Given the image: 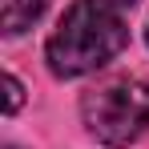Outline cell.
<instances>
[{
    "label": "cell",
    "instance_id": "obj_1",
    "mask_svg": "<svg viewBox=\"0 0 149 149\" xmlns=\"http://www.w3.org/2000/svg\"><path fill=\"white\" fill-rule=\"evenodd\" d=\"M125 45H129V24H125L121 8H113L105 0H77L56 20L49 45H45V61H49L52 77L73 81V77L97 73L101 65H109Z\"/></svg>",
    "mask_w": 149,
    "mask_h": 149
},
{
    "label": "cell",
    "instance_id": "obj_5",
    "mask_svg": "<svg viewBox=\"0 0 149 149\" xmlns=\"http://www.w3.org/2000/svg\"><path fill=\"white\" fill-rule=\"evenodd\" d=\"M105 4H113V8H121V12H125V8H133L137 0H105Z\"/></svg>",
    "mask_w": 149,
    "mask_h": 149
},
{
    "label": "cell",
    "instance_id": "obj_6",
    "mask_svg": "<svg viewBox=\"0 0 149 149\" xmlns=\"http://www.w3.org/2000/svg\"><path fill=\"white\" fill-rule=\"evenodd\" d=\"M8 149H16V145H8Z\"/></svg>",
    "mask_w": 149,
    "mask_h": 149
},
{
    "label": "cell",
    "instance_id": "obj_7",
    "mask_svg": "<svg viewBox=\"0 0 149 149\" xmlns=\"http://www.w3.org/2000/svg\"><path fill=\"white\" fill-rule=\"evenodd\" d=\"M145 36H149V28H145Z\"/></svg>",
    "mask_w": 149,
    "mask_h": 149
},
{
    "label": "cell",
    "instance_id": "obj_3",
    "mask_svg": "<svg viewBox=\"0 0 149 149\" xmlns=\"http://www.w3.org/2000/svg\"><path fill=\"white\" fill-rule=\"evenodd\" d=\"M45 8H49V0H0V24L8 36H20L24 28L40 20Z\"/></svg>",
    "mask_w": 149,
    "mask_h": 149
},
{
    "label": "cell",
    "instance_id": "obj_4",
    "mask_svg": "<svg viewBox=\"0 0 149 149\" xmlns=\"http://www.w3.org/2000/svg\"><path fill=\"white\" fill-rule=\"evenodd\" d=\"M4 89H8V97H4V113H16V109H20V101H24L20 81H16L12 73H4Z\"/></svg>",
    "mask_w": 149,
    "mask_h": 149
},
{
    "label": "cell",
    "instance_id": "obj_2",
    "mask_svg": "<svg viewBox=\"0 0 149 149\" xmlns=\"http://www.w3.org/2000/svg\"><path fill=\"white\" fill-rule=\"evenodd\" d=\"M81 121L101 145H129L149 129V81L109 77L81 97Z\"/></svg>",
    "mask_w": 149,
    "mask_h": 149
}]
</instances>
